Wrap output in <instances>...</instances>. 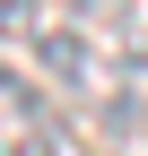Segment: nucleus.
Returning <instances> with one entry per match:
<instances>
[{
    "mask_svg": "<svg viewBox=\"0 0 148 156\" xmlns=\"http://www.w3.org/2000/svg\"><path fill=\"white\" fill-rule=\"evenodd\" d=\"M105 147L148 156V44L122 61V95H113V122H105Z\"/></svg>",
    "mask_w": 148,
    "mask_h": 156,
    "instance_id": "obj_1",
    "label": "nucleus"
},
{
    "mask_svg": "<svg viewBox=\"0 0 148 156\" xmlns=\"http://www.w3.org/2000/svg\"><path fill=\"white\" fill-rule=\"evenodd\" d=\"M61 9L79 17V35H96V44H105V52H122V61L148 44V35H139V17H131V0H61Z\"/></svg>",
    "mask_w": 148,
    "mask_h": 156,
    "instance_id": "obj_2",
    "label": "nucleus"
},
{
    "mask_svg": "<svg viewBox=\"0 0 148 156\" xmlns=\"http://www.w3.org/2000/svg\"><path fill=\"white\" fill-rule=\"evenodd\" d=\"M0 113H17L26 130H52V104H44V95H35L17 69H0Z\"/></svg>",
    "mask_w": 148,
    "mask_h": 156,
    "instance_id": "obj_3",
    "label": "nucleus"
},
{
    "mask_svg": "<svg viewBox=\"0 0 148 156\" xmlns=\"http://www.w3.org/2000/svg\"><path fill=\"white\" fill-rule=\"evenodd\" d=\"M35 26H44V9H35V0H0V35H17V44H26Z\"/></svg>",
    "mask_w": 148,
    "mask_h": 156,
    "instance_id": "obj_4",
    "label": "nucleus"
},
{
    "mask_svg": "<svg viewBox=\"0 0 148 156\" xmlns=\"http://www.w3.org/2000/svg\"><path fill=\"white\" fill-rule=\"evenodd\" d=\"M9 156H61V147H52V130H26V139H9Z\"/></svg>",
    "mask_w": 148,
    "mask_h": 156,
    "instance_id": "obj_5",
    "label": "nucleus"
}]
</instances>
